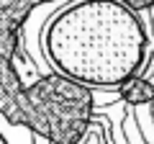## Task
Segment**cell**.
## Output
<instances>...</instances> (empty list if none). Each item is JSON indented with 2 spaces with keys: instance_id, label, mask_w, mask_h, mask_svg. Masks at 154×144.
<instances>
[{
  "instance_id": "3957f363",
  "label": "cell",
  "mask_w": 154,
  "mask_h": 144,
  "mask_svg": "<svg viewBox=\"0 0 154 144\" xmlns=\"http://www.w3.org/2000/svg\"><path fill=\"white\" fill-rule=\"evenodd\" d=\"M0 144H8V142H5V139H3V134H0Z\"/></svg>"
},
{
  "instance_id": "7a4b0ae2",
  "label": "cell",
  "mask_w": 154,
  "mask_h": 144,
  "mask_svg": "<svg viewBox=\"0 0 154 144\" xmlns=\"http://www.w3.org/2000/svg\"><path fill=\"white\" fill-rule=\"evenodd\" d=\"M121 98L131 105H144V103H152L154 100V83H149L146 77H131L118 88Z\"/></svg>"
},
{
  "instance_id": "6da1fadb",
  "label": "cell",
  "mask_w": 154,
  "mask_h": 144,
  "mask_svg": "<svg viewBox=\"0 0 154 144\" xmlns=\"http://www.w3.org/2000/svg\"><path fill=\"white\" fill-rule=\"evenodd\" d=\"M146 28L121 0H80L46 31V52L59 75L88 88H121L146 59Z\"/></svg>"
}]
</instances>
